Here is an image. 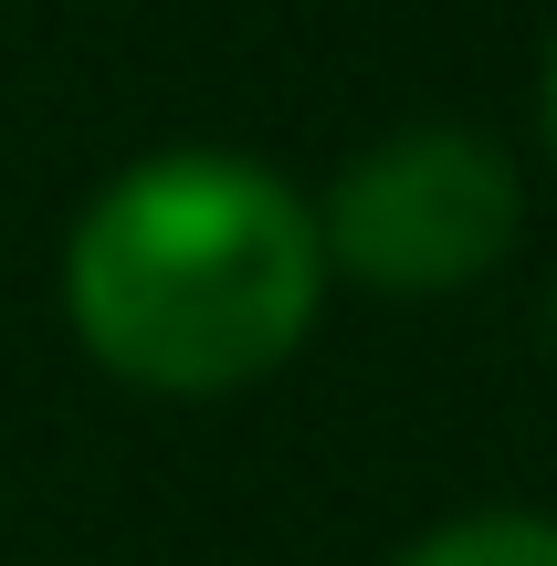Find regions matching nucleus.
I'll list each match as a JSON object with an SVG mask.
<instances>
[{"instance_id":"nucleus-2","label":"nucleus","mask_w":557,"mask_h":566,"mask_svg":"<svg viewBox=\"0 0 557 566\" xmlns=\"http://www.w3.org/2000/svg\"><path fill=\"white\" fill-rule=\"evenodd\" d=\"M526 231V179L484 126H400L337 168L316 242L327 273L369 294H463L516 252Z\"/></svg>"},{"instance_id":"nucleus-3","label":"nucleus","mask_w":557,"mask_h":566,"mask_svg":"<svg viewBox=\"0 0 557 566\" xmlns=\"http://www.w3.org/2000/svg\"><path fill=\"white\" fill-rule=\"evenodd\" d=\"M390 566H557V514H537V504H484V514L432 525L421 546H400Z\"/></svg>"},{"instance_id":"nucleus-4","label":"nucleus","mask_w":557,"mask_h":566,"mask_svg":"<svg viewBox=\"0 0 557 566\" xmlns=\"http://www.w3.org/2000/svg\"><path fill=\"white\" fill-rule=\"evenodd\" d=\"M537 137H547V158H557V42H547V63H537Z\"/></svg>"},{"instance_id":"nucleus-5","label":"nucleus","mask_w":557,"mask_h":566,"mask_svg":"<svg viewBox=\"0 0 557 566\" xmlns=\"http://www.w3.org/2000/svg\"><path fill=\"white\" fill-rule=\"evenodd\" d=\"M547 346H557V283H547Z\"/></svg>"},{"instance_id":"nucleus-1","label":"nucleus","mask_w":557,"mask_h":566,"mask_svg":"<svg viewBox=\"0 0 557 566\" xmlns=\"http://www.w3.org/2000/svg\"><path fill=\"white\" fill-rule=\"evenodd\" d=\"M316 210L231 147H168L116 168L63 242V315L84 357L158 399H221L274 378L316 336Z\"/></svg>"}]
</instances>
